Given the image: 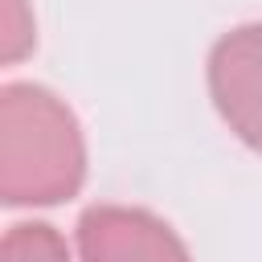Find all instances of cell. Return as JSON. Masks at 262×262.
<instances>
[{"label":"cell","instance_id":"6da1fadb","mask_svg":"<svg viewBox=\"0 0 262 262\" xmlns=\"http://www.w3.org/2000/svg\"><path fill=\"white\" fill-rule=\"evenodd\" d=\"M86 180L78 115L37 82L0 90V196L4 205H57Z\"/></svg>","mask_w":262,"mask_h":262},{"label":"cell","instance_id":"7a4b0ae2","mask_svg":"<svg viewBox=\"0 0 262 262\" xmlns=\"http://www.w3.org/2000/svg\"><path fill=\"white\" fill-rule=\"evenodd\" d=\"M205 78L221 123L262 156V20L221 33L209 49Z\"/></svg>","mask_w":262,"mask_h":262},{"label":"cell","instance_id":"3957f363","mask_svg":"<svg viewBox=\"0 0 262 262\" xmlns=\"http://www.w3.org/2000/svg\"><path fill=\"white\" fill-rule=\"evenodd\" d=\"M82 262H192L176 229L151 209L90 205L78 217Z\"/></svg>","mask_w":262,"mask_h":262},{"label":"cell","instance_id":"277c9868","mask_svg":"<svg viewBox=\"0 0 262 262\" xmlns=\"http://www.w3.org/2000/svg\"><path fill=\"white\" fill-rule=\"evenodd\" d=\"M0 262H70V246L45 221H16L0 242Z\"/></svg>","mask_w":262,"mask_h":262},{"label":"cell","instance_id":"5b68a950","mask_svg":"<svg viewBox=\"0 0 262 262\" xmlns=\"http://www.w3.org/2000/svg\"><path fill=\"white\" fill-rule=\"evenodd\" d=\"M33 45H37V33H33L29 0H0V57H4V66H16Z\"/></svg>","mask_w":262,"mask_h":262}]
</instances>
